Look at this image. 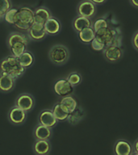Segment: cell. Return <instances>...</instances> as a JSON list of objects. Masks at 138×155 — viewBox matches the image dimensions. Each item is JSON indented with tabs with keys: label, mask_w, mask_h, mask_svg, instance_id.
<instances>
[{
	"label": "cell",
	"mask_w": 138,
	"mask_h": 155,
	"mask_svg": "<svg viewBox=\"0 0 138 155\" xmlns=\"http://www.w3.org/2000/svg\"><path fill=\"white\" fill-rule=\"evenodd\" d=\"M90 46L93 50L94 51H103L105 48V45L99 41L98 39L94 37V39L90 42Z\"/></svg>",
	"instance_id": "obj_29"
},
{
	"label": "cell",
	"mask_w": 138,
	"mask_h": 155,
	"mask_svg": "<svg viewBox=\"0 0 138 155\" xmlns=\"http://www.w3.org/2000/svg\"><path fill=\"white\" fill-rule=\"evenodd\" d=\"M17 11H18V8H13V7L11 8L4 15L3 20L8 24H12V25H13L15 21V17Z\"/></svg>",
	"instance_id": "obj_27"
},
{
	"label": "cell",
	"mask_w": 138,
	"mask_h": 155,
	"mask_svg": "<svg viewBox=\"0 0 138 155\" xmlns=\"http://www.w3.org/2000/svg\"><path fill=\"white\" fill-rule=\"evenodd\" d=\"M52 111H53V115L55 116L56 119L58 120V122H59V121L67 120L68 116H69V113L66 112V111L61 107V106L60 104V102L57 103V104L53 107Z\"/></svg>",
	"instance_id": "obj_24"
},
{
	"label": "cell",
	"mask_w": 138,
	"mask_h": 155,
	"mask_svg": "<svg viewBox=\"0 0 138 155\" xmlns=\"http://www.w3.org/2000/svg\"><path fill=\"white\" fill-rule=\"evenodd\" d=\"M12 8V0H0V22L3 20L4 15Z\"/></svg>",
	"instance_id": "obj_25"
},
{
	"label": "cell",
	"mask_w": 138,
	"mask_h": 155,
	"mask_svg": "<svg viewBox=\"0 0 138 155\" xmlns=\"http://www.w3.org/2000/svg\"><path fill=\"white\" fill-rule=\"evenodd\" d=\"M44 29L46 32L49 36H55L58 35L61 30V24L60 21L56 17L53 15L45 22L44 24Z\"/></svg>",
	"instance_id": "obj_17"
},
{
	"label": "cell",
	"mask_w": 138,
	"mask_h": 155,
	"mask_svg": "<svg viewBox=\"0 0 138 155\" xmlns=\"http://www.w3.org/2000/svg\"><path fill=\"white\" fill-rule=\"evenodd\" d=\"M30 39L26 33L22 31H12L7 36L6 43L11 54L19 58L27 50Z\"/></svg>",
	"instance_id": "obj_1"
},
{
	"label": "cell",
	"mask_w": 138,
	"mask_h": 155,
	"mask_svg": "<svg viewBox=\"0 0 138 155\" xmlns=\"http://www.w3.org/2000/svg\"><path fill=\"white\" fill-rule=\"evenodd\" d=\"M77 12L78 15L92 18L96 12V4L90 0H82L77 5Z\"/></svg>",
	"instance_id": "obj_10"
},
{
	"label": "cell",
	"mask_w": 138,
	"mask_h": 155,
	"mask_svg": "<svg viewBox=\"0 0 138 155\" xmlns=\"http://www.w3.org/2000/svg\"><path fill=\"white\" fill-rule=\"evenodd\" d=\"M52 145L49 140H36L32 150L37 155H47L51 152Z\"/></svg>",
	"instance_id": "obj_16"
},
{
	"label": "cell",
	"mask_w": 138,
	"mask_h": 155,
	"mask_svg": "<svg viewBox=\"0 0 138 155\" xmlns=\"http://www.w3.org/2000/svg\"><path fill=\"white\" fill-rule=\"evenodd\" d=\"M28 112L24 111L23 109L19 108V107L13 106L11 107L7 114V118L10 123L14 125H22L25 123L27 120Z\"/></svg>",
	"instance_id": "obj_7"
},
{
	"label": "cell",
	"mask_w": 138,
	"mask_h": 155,
	"mask_svg": "<svg viewBox=\"0 0 138 155\" xmlns=\"http://www.w3.org/2000/svg\"><path fill=\"white\" fill-rule=\"evenodd\" d=\"M38 123L53 128L58 123V120L53 115L52 109H44L38 116Z\"/></svg>",
	"instance_id": "obj_12"
},
{
	"label": "cell",
	"mask_w": 138,
	"mask_h": 155,
	"mask_svg": "<svg viewBox=\"0 0 138 155\" xmlns=\"http://www.w3.org/2000/svg\"><path fill=\"white\" fill-rule=\"evenodd\" d=\"M19 62L21 63V65L27 70L33 65L34 62H35V57L31 52L26 50L23 54L19 56Z\"/></svg>",
	"instance_id": "obj_22"
},
{
	"label": "cell",
	"mask_w": 138,
	"mask_h": 155,
	"mask_svg": "<svg viewBox=\"0 0 138 155\" xmlns=\"http://www.w3.org/2000/svg\"><path fill=\"white\" fill-rule=\"evenodd\" d=\"M52 16L50 10L46 7H39L34 10V23L43 24Z\"/></svg>",
	"instance_id": "obj_15"
},
{
	"label": "cell",
	"mask_w": 138,
	"mask_h": 155,
	"mask_svg": "<svg viewBox=\"0 0 138 155\" xmlns=\"http://www.w3.org/2000/svg\"><path fill=\"white\" fill-rule=\"evenodd\" d=\"M66 79L70 82V84H72L74 87H76L82 82V76L77 72H73L68 75Z\"/></svg>",
	"instance_id": "obj_26"
},
{
	"label": "cell",
	"mask_w": 138,
	"mask_h": 155,
	"mask_svg": "<svg viewBox=\"0 0 138 155\" xmlns=\"http://www.w3.org/2000/svg\"><path fill=\"white\" fill-rule=\"evenodd\" d=\"M106 27H108V24L105 19L104 18H101V19H99L95 20L93 24V26L92 28H94V31L99 30L100 28H106Z\"/></svg>",
	"instance_id": "obj_28"
},
{
	"label": "cell",
	"mask_w": 138,
	"mask_h": 155,
	"mask_svg": "<svg viewBox=\"0 0 138 155\" xmlns=\"http://www.w3.org/2000/svg\"><path fill=\"white\" fill-rule=\"evenodd\" d=\"M130 2L133 7H138V0H130Z\"/></svg>",
	"instance_id": "obj_33"
},
{
	"label": "cell",
	"mask_w": 138,
	"mask_h": 155,
	"mask_svg": "<svg viewBox=\"0 0 138 155\" xmlns=\"http://www.w3.org/2000/svg\"><path fill=\"white\" fill-rule=\"evenodd\" d=\"M48 58L56 65H63L70 59V51L66 46L58 44L51 47L48 52Z\"/></svg>",
	"instance_id": "obj_4"
},
{
	"label": "cell",
	"mask_w": 138,
	"mask_h": 155,
	"mask_svg": "<svg viewBox=\"0 0 138 155\" xmlns=\"http://www.w3.org/2000/svg\"><path fill=\"white\" fill-rule=\"evenodd\" d=\"M133 150H134V153L135 154H138V140H136V142L134 143Z\"/></svg>",
	"instance_id": "obj_31"
},
{
	"label": "cell",
	"mask_w": 138,
	"mask_h": 155,
	"mask_svg": "<svg viewBox=\"0 0 138 155\" xmlns=\"http://www.w3.org/2000/svg\"><path fill=\"white\" fill-rule=\"evenodd\" d=\"M114 151L117 155H130L133 153V148L127 140H120L116 141Z\"/></svg>",
	"instance_id": "obj_19"
},
{
	"label": "cell",
	"mask_w": 138,
	"mask_h": 155,
	"mask_svg": "<svg viewBox=\"0 0 138 155\" xmlns=\"http://www.w3.org/2000/svg\"><path fill=\"white\" fill-rule=\"evenodd\" d=\"M74 86L66 78H61L54 84L53 90L56 94L60 97H65L71 95L74 93Z\"/></svg>",
	"instance_id": "obj_8"
},
{
	"label": "cell",
	"mask_w": 138,
	"mask_h": 155,
	"mask_svg": "<svg viewBox=\"0 0 138 155\" xmlns=\"http://www.w3.org/2000/svg\"><path fill=\"white\" fill-rule=\"evenodd\" d=\"M95 38L98 39L99 41L104 44L105 46L110 45H120L119 43V38L117 36V31L113 28H111L109 27L103 28L99 30L95 31Z\"/></svg>",
	"instance_id": "obj_5"
},
{
	"label": "cell",
	"mask_w": 138,
	"mask_h": 155,
	"mask_svg": "<svg viewBox=\"0 0 138 155\" xmlns=\"http://www.w3.org/2000/svg\"><path fill=\"white\" fill-rule=\"evenodd\" d=\"M77 34L80 41L84 44L90 43L95 37V31L92 27L84 28L82 31H78Z\"/></svg>",
	"instance_id": "obj_21"
},
{
	"label": "cell",
	"mask_w": 138,
	"mask_h": 155,
	"mask_svg": "<svg viewBox=\"0 0 138 155\" xmlns=\"http://www.w3.org/2000/svg\"><path fill=\"white\" fill-rule=\"evenodd\" d=\"M83 116H84V111L82 109V107H77V108L75 109L74 111L69 114L67 120L69 121V123L74 125L82 120L83 119Z\"/></svg>",
	"instance_id": "obj_23"
},
{
	"label": "cell",
	"mask_w": 138,
	"mask_h": 155,
	"mask_svg": "<svg viewBox=\"0 0 138 155\" xmlns=\"http://www.w3.org/2000/svg\"><path fill=\"white\" fill-rule=\"evenodd\" d=\"M90 1H92L95 4H102V3L106 2L107 0H90Z\"/></svg>",
	"instance_id": "obj_32"
},
{
	"label": "cell",
	"mask_w": 138,
	"mask_h": 155,
	"mask_svg": "<svg viewBox=\"0 0 138 155\" xmlns=\"http://www.w3.org/2000/svg\"><path fill=\"white\" fill-rule=\"evenodd\" d=\"M60 104L61 107L65 110L66 112L70 114L74 111L77 108V103L75 99L71 95L62 97L60 101Z\"/></svg>",
	"instance_id": "obj_20"
},
{
	"label": "cell",
	"mask_w": 138,
	"mask_h": 155,
	"mask_svg": "<svg viewBox=\"0 0 138 155\" xmlns=\"http://www.w3.org/2000/svg\"><path fill=\"white\" fill-rule=\"evenodd\" d=\"M34 23V10L28 7L18 8L13 26L19 31L26 32Z\"/></svg>",
	"instance_id": "obj_3"
},
{
	"label": "cell",
	"mask_w": 138,
	"mask_h": 155,
	"mask_svg": "<svg viewBox=\"0 0 138 155\" xmlns=\"http://www.w3.org/2000/svg\"><path fill=\"white\" fill-rule=\"evenodd\" d=\"M33 137L35 140H50L53 135L52 128L39 124L34 128Z\"/></svg>",
	"instance_id": "obj_14"
},
{
	"label": "cell",
	"mask_w": 138,
	"mask_h": 155,
	"mask_svg": "<svg viewBox=\"0 0 138 155\" xmlns=\"http://www.w3.org/2000/svg\"><path fill=\"white\" fill-rule=\"evenodd\" d=\"M15 106L19 107L26 112L33 110L36 105V100L32 94L29 93H22L19 94L15 100Z\"/></svg>",
	"instance_id": "obj_6"
},
{
	"label": "cell",
	"mask_w": 138,
	"mask_h": 155,
	"mask_svg": "<svg viewBox=\"0 0 138 155\" xmlns=\"http://www.w3.org/2000/svg\"><path fill=\"white\" fill-rule=\"evenodd\" d=\"M16 80L5 72H0V92L9 93L15 87Z\"/></svg>",
	"instance_id": "obj_13"
},
{
	"label": "cell",
	"mask_w": 138,
	"mask_h": 155,
	"mask_svg": "<svg viewBox=\"0 0 138 155\" xmlns=\"http://www.w3.org/2000/svg\"><path fill=\"white\" fill-rule=\"evenodd\" d=\"M92 26H93V23H92L90 18H88V17L77 15L73 21V28L74 29V31L77 32L82 31L84 28Z\"/></svg>",
	"instance_id": "obj_18"
},
{
	"label": "cell",
	"mask_w": 138,
	"mask_h": 155,
	"mask_svg": "<svg viewBox=\"0 0 138 155\" xmlns=\"http://www.w3.org/2000/svg\"><path fill=\"white\" fill-rule=\"evenodd\" d=\"M0 72L7 73L18 79L25 74L26 69L19 62V58L11 54L0 61Z\"/></svg>",
	"instance_id": "obj_2"
},
{
	"label": "cell",
	"mask_w": 138,
	"mask_h": 155,
	"mask_svg": "<svg viewBox=\"0 0 138 155\" xmlns=\"http://www.w3.org/2000/svg\"><path fill=\"white\" fill-rule=\"evenodd\" d=\"M26 34L31 41H42L48 36L43 24L33 23L30 28L26 31Z\"/></svg>",
	"instance_id": "obj_9"
},
{
	"label": "cell",
	"mask_w": 138,
	"mask_h": 155,
	"mask_svg": "<svg viewBox=\"0 0 138 155\" xmlns=\"http://www.w3.org/2000/svg\"><path fill=\"white\" fill-rule=\"evenodd\" d=\"M132 44H133V47L138 51V31H136L133 35V38H132Z\"/></svg>",
	"instance_id": "obj_30"
},
{
	"label": "cell",
	"mask_w": 138,
	"mask_h": 155,
	"mask_svg": "<svg viewBox=\"0 0 138 155\" xmlns=\"http://www.w3.org/2000/svg\"><path fill=\"white\" fill-rule=\"evenodd\" d=\"M103 53L106 60L110 62L118 61L123 55V52H122L120 46L116 45H110L106 46L103 50Z\"/></svg>",
	"instance_id": "obj_11"
}]
</instances>
